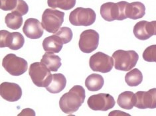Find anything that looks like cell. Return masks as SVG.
<instances>
[{
  "label": "cell",
  "instance_id": "obj_27",
  "mask_svg": "<svg viewBox=\"0 0 156 116\" xmlns=\"http://www.w3.org/2000/svg\"><path fill=\"white\" fill-rule=\"evenodd\" d=\"M144 61L149 62H156V44H153L146 48L143 52Z\"/></svg>",
  "mask_w": 156,
  "mask_h": 116
},
{
  "label": "cell",
  "instance_id": "obj_1",
  "mask_svg": "<svg viewBox=\"0 0 156 116\" xmlns=\"http://www.w3.org/2000/svg\"><path fill=\"white\" fill-rule=\"evenodd\" d=\"M86 92L83 86L76 85L64 93L59 100L61 110L66 114L75 113L84 102Z\"/></svg>",
  "mask_w": 156,
  "mask_h": 116
},
{
  "label": "cell",
  "instance_id": "obj_6",
  "mask_svg": "<svg viewBox=\"0 0 156 116\" xmlns=\"http://www.w3.org/2000/svg\"><path fill=\"white\" fill-rule=\"evenodd\" d=\"M2 66L9 74L15 76H21L28 69L27 62L15 54H8L3 58Z\"/></svg>",
  "mask_w": 156,
  "mask_h": 116
},
{
  "label": "cell",
  "instance_id": "obj_26",
  "mask_svg": "<svg viewBox=\"0 0 156 116\" xmlns=\"http://www.w3.org/2000/svg\"><path fill=\"white\" fill-rule=\"evenodd\" d=\"M55 35L58 36L62 39L64 44L69 43L73 39V31L69 27H61L58 31L55 33Z\"/></svg>",
  "mask_w": 156,
  "mask_h": 116
},
{
  "label": "cell",
  "instance_id": "obj_19",
  "mask_svg": "<svg viewBox=\"0 0 156 116\" xmlns=\"http://www.w3.org/2000/svg\"><path fill=\"white\" fill-rule=\"evenodd\" d=\"M66 85V77L61 73L53 74V79L46 87L47 90L52 93H58L65 89Z\"/></svg>",
  "mask_w": 156,
  "mask_h": 116
},
{
  "label": "cell",
  "instance_id": "obj_7",
  "mask_svg": "<svg viewBox=\"0 0 156 116\" xmlns=\"http://www.w3.org/2000/svg\"><path fill=\"white\" fill-rule=\"evenodd\" d=\"M96 19V14L91 8L77 7L69 16V21L74 26H90Z\"/></svg>",
  "mask_w": 156,
  "mask_h": 116
},
{
  "label": "cell",
  "instance_id": "obj_11",
  "mask_svg": "<svg viewBox=\"0 0 156 116\" xmlns=\"http://www.w3.org/2000/svg\"><path fill=\"white\" fill-rule=\"evenodd\" d=\"M88 106L94 111H106L112 108L116 102L108 93H98L91 96L88 100Z\"/></svg>",
  "mask_w": 156,
  "mask_h": 116
},
{
  "label": "cell",
  "instance_id": "obj_10",
  "mask_svg": "<svg viewBox=\"0 0 156 116\" xmlns=\"http://www.w3.org/2000/svg\"><path fill=\"white\" fill-rule=\"evenodd\" d=\"M25 39L19 32L10 33L6 30L0 31V47H8L11 50L17 51L24 45Z\"/></svg>",
  "mask_w": 156,
  "mask_h": 116
},
{
  "label": "cell",
  "instance_id": "obj_12",
  "mask_svg": "<svg viewBox=\"0 0 156 116\" xmlns=\"http://www.w3.org/2000/svg\"><path fill=\"white\" fill-rule=\"evenodd\" d=\"M135 106L138 109H155L156 108V88L150 89L147 92L140 91L136 93Z\"/></svg>",
  "mask_w": 156,
  "mask_h": 116
},
{
  "label": "cell",
  "instance_id": "obj_4",
  "mask_svg": "<svg viewBox=\"0 0 156 116\" xmlns=\"http://www.w3.org/2000/svg\"><path fill=\"white\" fill-rule=\"evenodd\" d=\"M112 58L116 70L129 71L136 65L139 55L135 51L118 50L113 53Z\"/></svg>",
  "mask_w": 156,
  "mask_h": 116
},
{
  "label": "cell",
  "instance_id": "obj_24",
  "mask_svg": "<svg viewBox=\"0 0 156 116\" xmlns=\"http://www.w3.org/2000/svg\"><path fill=\"white\" fill-rule=\"evenodd\" d=\"M143 74L137 69L131 70L126 74L125 81L129 86H137L142 82Z\"/></svg>",
  "mask_w": 156,
  "mask_h": 116
},
{
  "label": "cell",
  "instance_id": "obj_18",
  "mask_svg": "<svg viewBox=\"0 0 156 116\" xmlns=\"http://www.w3.org/2000/svg\"><path fill=\"white\" fill-rule=\"evenodd\" d=\"M63 44L64 43L60 37L55 34L46 37L43 40V47L46 52H53L54 53H58L62 50Z\"/></svg>",
  "mask_w": 156,
  "mask_h": 116
},
{
  "label": "cell",
  "instance_id": "obj_9",
  "mask_svg": "<svg viewBox=\"0 0 156 116\" xmlns=\"http://www.w3.org/2000/svg\"><path fill=\"white\" fill-rule=\"evenodd\" d=\"M99 34L94 30H85L80 35L79 47L84 53H91L98 47Z\"/></svg>",
  "mask_w": 156,
  "mask_h": 116
},
{
  "label": "cell",
  "instance_id": "obj_5",
  "mask_svg": "<svg viewBox=\"0 0 156 116\" xmlns=\"http://www.w3.org/2000/svg\"><path fill=\"white\" fill-rule=\"evenodd\" d=\"M65 13L54 9H46L42 16V25L48 33H56L64 21Z\"/></svg>",
  "mask_w": 156,
  "mask_h": 116
},
{
  "label": "cell",
  "instance_id": "obj_13",
  "mask_svg": "<svg viewBox=\"0 0 156 116\" xmlns=\"http://www.w3.org/2000/svg\"><path fill=\"white\" fill-rule=\"evenodd\" d=\"M0 95L2 98L8 102H17L21 98L22 90L20 85L5 82L0 85Z\"/></svg>",
  "mask_w": 156,
  "mask_h": 116
},
{
  "label": "cell",
  "instance_id": "obj_2",
  "mask_svg": "<svg viewBox=\"0 0 156 116\" xmlns=\"http://www.w3.org/2000/svg\"><path fill=\"white\" fill-rule=\"evenodd\" d=\"M128 4V2L124 1L118 3H105L100 7V15L107 21L124 20L127 19L126 11Z\"/></svg>",
  "mask_w": 156,
  "mask_h": 116
},
{
  "label": "cell",
  "instance_id": "obj_20",
  "mask_svg": "<svg viewBox=\"0 0 156 116\" xmlns=\"http://www.w3.org/2000/svg\"><path fill=\"white\" fill-rule=\"evenodd\" d=\"M136 102V94L130 91H126L119 95L117 103L120 107L125 110H132Z\"/></svg>",
  "mask_w": 156,
  "mask_h": 116
},
{
  "label": "cell",
  "instance_id": "obj_17",
  "mask_svg": "<svg viewBox=\"0 0 156 116\" xmlns=\"http://www.w3.org/2000/svg\"><path fill=\"white\" fill-rule=\"evenodd\" d=\"M126 14L127 18L133 20L138 19L142 18L146 14V7L140 2L128 3L126 7Z\"/></svg>",
  "mask_w": 156,
  "mask_h": 116
},
{
  "label": "cell",
  "instance_id": "obj_23",
  "mask_svg": "<svg viewBox=\"0 0 156 116\" xmlns=\"http://www.w3.org/2000/svg\"><path fill=\"white\" fill-rule=\"evenodd\" d=\"M5 23L7 27L11 29H19L23 25V17L17 12H12L6 15L5 17Z\"/></svg>",
  "mask_w": 156,
  "mask_h": 116
},
{
  "label": "cell",
  "instance_id": "obj_21",
  "mask_svg": "<svg viewBox=\"0 0 156 116\" xmlns=\"http://www.w3.org/2000/svg\"><path fill=\"white\" fill-rule=\"evenodd\" d=\"M41 62L45 65L52 72H57L62 65L61 58L53 52H47L43 56Z\"/></svg>",
  "mask_w": 156,
  "mask_h": 116
},
{
  "label": "cell",
  "instance_id": "obj_8",
  "mask_svg": "<svg viewBox=\"0 0 156 116\" xmlns=\"http://www.w3.org/2000/svg\"><path fill=\"white\" fill-rule=\"evenodd\" d=\"M89 66L94 72L108 73L114 66L113 58L102 52H98L91 56L89 60Z\"/></svg>",
  "mask_w": 156,
  "mask_h": 116
},
{
  "label": "cell",
  "instance_id": "obj_28",
  "mask_svg": "<svg viewBox=\"0 0 156 116\" xmlns=\"http://www.w3.org/2000/svg\"><path fill=\"white\" fill-rule=\"evenodd\" d=\"M151 23L153 24L154 27V35H156V21H151Z\"/></svg>",
  "mask_w": 156,
  "mask_h": 116
},
{
  "label": "cell",
  "instance_id": "obj_15",
  "mask_svg": "<svg viewBox=\"0 0 156 116\" xmlns=\"http://www.w3.org/2000/svg\"><path fill=\"white\" fill-rule=\"evenodd\" d=\"M133 32L137 39L145 40L154 35V27L151 22L141 21L133 27Z\"/></svg>",
  "mask_w": 156,
  "mask_h": 116
},
{
  "label": "cell",
  "instance_id": "obj_22",
  "mask_svg": "<svg viewBox=\"0 0 156 116\" xmlns=\"http://www.w3.org/2000/svg\"><path fill=\"white\" fill-rule=\"evenodd\" d=\"M105 84L103 77L98 74H92L85 80V86L89 91L96 92L100 90Z\"/></svg>",
  "mask_w": 156,
  "mask_h": 116
},
{
  "label": "cell",
  "instance_id": "obj_25",
  "mask_svg": "<svg viewBox=\"0 0 156 116\" xmlns=\"http://www.w3.org/2000/svg\"><path fill=\"white\" fill-rule=\"evenodd\" d=\"M47 4L53 9L60 8L67 11L75 6L76 0H47Z\"/></svg>",
  "mask_w": 156,
  "mask_h": 116
},
{
  "label": "cell",
  "instance_id": "obj_14",
  "mask_svg": "<svg viewBox=\"0 0 156 116\" xmlns=\"http://www.w3.org/2000/svg\"><path fill=\"white\" fill-rule=\"evenodd\" d=\"M42 23L35 18H29L25 21L23 31L25 35L31 39H37L43 35Z\"/></svg>",
  "mask_w": 156,
  "mask_h": 116
},
{
  "label": "cell",
  "instance_id": "obj_16",
  "mask_svg": "<svg viewBox=\"0 0 156 116\" xmlns=\"http://www.w3.org/2000/svg\"><path fill=\"white\" fill-rule=\"evenodd\" d=\"M0 8L3 11H12L17 12L21 16L26 15L29 12L27 3L23 0H0Z\"/></svg>",
  "mask_w": 156,
  "mask_h": 116
},
{
  "label": "cell",
  "instance_id": "obj_3",
  "mask_svg": "<svg viewBox=\"0 0 156 116\" xmlns=\"http://www.w3.org/2000/svg\"><path fill=\"white\" fill-rule=\"evenodd\" d=\"M29 74L33 83L38 87H47L53 79L49 68L43 62H34L30 65Z\"/></svg>",
  "mask_w": 156,
  "mask_h": 116
}]
</instances>
